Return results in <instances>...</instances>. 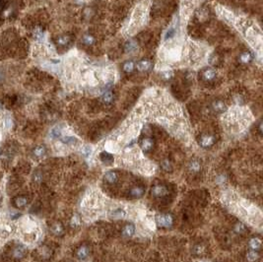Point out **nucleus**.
I'll return each mask as SVG.
<instances>
[{"label": "nucleus", "instance_id": "obj_1", "mask_svg": "<svg viewBox=\"0 0 263 262\" xmlns=\"http://www.w3.org/2000/svg\"><path fill=\"white\" fill-rule=\"evenodd\" d=\"M157 224L161 228H170L174 224V217L170 214H164L157 217Z\"/></svg>", "mask_w": 263, "mask_h": 262}, {"label": "nucleus", "instance_id": "obj_2", "mask_svg": "<svg viewBox=\"0 0 263 262\" xmlns=\"http://www.w3.org/2000/svg\"><path fill=\"white\" fill-rule=\"evenodd\" d=\"M216 71L212 68H205L201 72V78L205 82H211L216 78Z\"/></svg>", "mask_w": 263, "mask_h": 262}, {"label": "nucleus", "instance_id": "obj_3", "mask_svg": "<svg viewBox=\"0 0 263 262\" xmlns=\"http://www.w3.org/2000/svg\"><path fill=\"white\" fill-rule=\"evenodd\" d=\"M168 194L167 187L164 185H156L152 188V195L156 198H161Z\"/></svg>", "mask_w": 263, "mask_h": 262}, {"label": "nucleus", "instance_id": "obj_4", "mask_svg": "<svg viewBox=\"0 0 263 262\" xmlns=\"http://www.w3.org/2000/svg\"><path fill=\"white\" fill-rule=\"evenodd\" d=\"M136 67H137V69H138L139 71L147 72V71H149V70H151V68H152V62H151V60L145 59V58H144V59H141L140 61L137 63Z\"/></svg>", "mask_w": 263, "mask_h": 262}, {"label": "nucleus", "instance_id": "obj_5", "mask_svg": "<svg viewBox=\"0 0 263 262\" xmlns=\"http://www.w3.org/2000/svg\"><path fill=\"white\" fill-rule=\"evenodd\" d=\"M154 146V140L150 137H145L142 139L141 141V148L144 152H149L151 151Z\"/></svg>", "mask_w": 263, "mask_h": 262}, {"label": "nucleus", "instance_id": "obj_6", "mask_svg": "<svg viewBox=\"0 0 263 262\" xmlns=\"http://www.w3.org/2000/svg\"><path fill=\"white\" fill-rule=\"evenodd\" d=\"M215 142V137L212 135H203L200 139V145L204 148L211 147Z\"/></svg>", "mask_w": 263, "mask_h": 262}, {"label": "nucleus", "instance_id": "obj_7", "mask_svg": "<svg viewBox=\"0 0 263 262\" xmlns=\"http://www.w3.org/2000/svg\"><path fill=\"white\" fill-rule=\"evenodd\" d=\"M212 109H213L214 111L221 114V112H224L225 110H226V104H225L224 101H221V100L214 101L213 104H212Z\"/></svg>", "mask_w": 263, "mask_h": 262}, {"label": "nucleus", "instance_id": "obj_8", "mask_svg": "<svg viewBox=\"0 0 263 262\" xmlns=\"http://www.w3.org/2000/svg\"><path fill=\"white\" fill-rule=\"evenodd\" d=\"M25 253H26L25 247H23V245H18V247H16L13 249L12 256H13L14 259H21L25 255Z\"/></svg>", "mask_w": 263, "mask_h": 262}, {"label": "nucleus", "instance_id": "obj_9", "mask_svg": "<svg viewBox=\"0 0 263 262\" xmlns=\"http://www.w3.org/2000/svg\"><path fill=\"white\" fill-rule=\"evenodd\" d=\"M28 203H29V200L25 196H19V197H17V198L14 199V205L17 208H20V209L25 208L27 205H28Z\"/></svg>", "mask_w": 263, "mask_h": 262}, {"label": "nucleus", "instance_id": "obj_10", "mask_svg": "<svg viewBox=\"0 0 263 262\" xmlns=\"http://www.w3.org/2000/svg\"><path fill=\"white\" fill-rule=\"evenodd\" d=\"M114 95L111 91H106V93L103 94V96H101V98L103 104L105 105H110L112 101H114Z\"/></svg>", "mask_w": 263, "mask_h": 262}, {"label": "nucleus", "instance_id": "obj_11", "mask_svg": "<svg viewBox=\"0 0 263 262\" xmlns=\"http://www.w3.org/2000/svg\"><path fill=\"white\" fill-rule=\"evenodd\" d=\"M252 60V54L248 51L241 52L239 56V61L241 64H248Z\"/></svg>", "mask_w": 263, "mask_h": 262}, {"label": "nucleus", "instance_id": "obj_12", "mask_svg": "<svg viewBox=\"0 0 263 262\" xmlns=\"http://www.w3.org/2000/svg\"><path fill=\"white\" fill-rule=\"evenodd\" d=\"M134 233H135V227H134V225L132 224H127L122 230V234L126 238L132 237Z\"/></svg>", "mask_w": 263, "mask_h": 262}, {"label": "nucleus", "instance_id": "obj_13", "mask_svg": "<svg viewBox=\"0 0 263 262\" xmlns=\"http://www.w3.org/2000/svg\"><path fill=\"white\" fill-rule=\"evenodd\" d=\"M261 239L259 238H252L250 240H249V247H251L252 250H258L260 249L261 247Z\"/></svg>", "mask_w": 263, "mask_h": 262}, {"label": "nucleus", "instance_id": "obj_14", "mask_svg": "<svg viewBox=\"0 0 263 262\" xmlns=\"http://www.w3.org/2000/svg\"><path fill=\"white\" fill-rule=\"evenodd\" d=\"M51 233L55 236H61L63 234V227L60 223H54L50 228Z\"/></svg>", "mask_w": 263, "mask_h": 262}, {"label": "nucleus", "instance_id": "obj_15", "mask_svg": "<svg viewBox=\"0 0 263 262\" xmlns=\"http://www.w3.org/2000/svg\"><path fill=\"white\" fill-rule=\"evenodd\" d=\"M89 255V248L86 245H83V247H79V249L77 250V257L79 259H85L87 258V256Z\"/></svg>", "mask_w": 263, "mask_h": 262}, {"label": "nucleus", "instance_id": "obj_16", "mask_svg": "<svg viewBox=\"0 0 263 262\" xmlns=\"http://www.w3.org/2000/svg\"><path fill=\"white\" fill-rule=\"evenodd\" d=\"M143 194H144V188H142L140 186L134 187L130 191V195L133 198H140V197L143 196Z\"/></svg>", "mask_w": 263, "mask_h": 262}, {"label": "nucleus", "instance_id": "obj_17", "mask_svg": "<svg viewBox=\"0 0 263 262\" xmlns=\"http://www.w3.org/2000/svg\"><path fill=\"white\" fill-rule=\"evenodd\" d=\"M105 179L106 183L110 184H114L117 181V175L114 172H108L105 174Z\"/></svg>", "mask_w": 263, "mask_h": 262}, {"label": "nucleus", "instance_id": "obj_18", "mask_svg": "<svg viewBox=\"0 0 263 262\" xmlns=\"http://www.w3.org/2000/svg\"><path fill=\"white\" fill-rule=\"evenodd\" d=\"M134 68H135V64H134V62L131 61V60L124 62V63H123V65H122L123 71H124L125 73H128V74L132 73L133 70H134Z\"/></svg>", "mask_w": 263, "mask_h": 262}, {"label": "nucleus", "instance_id": "obj_19", "mask_svg": "<svg viewBox=\"0 0 263 262\" xmlns=\"http://www.w3.org/2000/svg\"><path fill=\"white\" fill-rule=\"evenodd\" d=\"M125 51L126 52H129V53H131V52H134L135 51L136 49H137V42L135 41H127L126 44H125Z\"/></svg>", "mask_w": 263, "mask_h": 262}, {"label": "nucleus", "instance_id": "obj_20", "mask_svg": "<svg viewBox=\"0 0 263 262\" xmlns=\"http://www.w3.org/2000/svg\"><path fill=\"white\" fill-rule=\"evenodd\" d=\"M33 155H34V156H35L37 159L42 158V157H44L45 155V147L39 146V147L35 148L34 151H33Z\"/></svg>", "mask_w": 263, "mask_h": 262}, {"label": "nucleus", "instance_id": "obj_21", "mask_svg": "<svg viewBox=\"0 0 263 262\" xmlns=\"http://www.w3.org/2000/svg\"><path fill=\"white\" fill-rule=\"evenodd\" d=\"M101 162H104L105 164H111L114 162V157H112V155L109 153L103 152L101 154Z\"/></svg>", "mask_w": 263, "mask_h": 262}, {"label": "nucleus", "instance_id": "obj_22", "mask_svg": "<svg viewBox=\"0 0 263 262\" xmlns=\"http://www.w3.org/2000/svg\"><path fill=\"white\" fill-rule=\"evenodd\" d=\"M83 42L87 46H91V45H93L95 44V37L92 35H90V34L85 35L84 37H83Z\"/></svg>", "mask_w": 263, "mask_h": 262}, {"label": "nucleus", "instance_id": "obj_23", "mask_svg": "<svg viewBox=\"0 0 263 262\" xmlns=\"http://www.w3.org/2000/svg\"><path fill=\"white\" fill-rule=\"evenodd\" d=\"M70 41H71V39L68 36H61L57 39V44L61 46H65L69 44V42H70Z\"/></svg>", "mask_w": 263, "mask_h": 262}, {"label": "nucleus", "instance_id": "obj_24", "mask_svg": "<svg viewBox=\"0 0 263 262\" xmlns=\"http://www.w3.org/2000/svg\"><path fill=\"white\" fill-rule=\"evenodd\" d=\"M246 258H248L249 262H254L259 258V254L257 253L255 250H251L246 254Z\"/></svg>", "mask_w": 263, "mask_h": 262}, {"label": "nucleus", "instance_id": "obj_25", "mask_svg": "<svg viewBox=\"0 0 263 262\" xmlns=\"http://www.w3.org/2000/svg\"><path fill=\"white\" fill-rule=\"evenodd\" d=\"M200 168H201V165H200V163L198 162V161H192V162L189 164V169H190L191 172H193V173L199 172Z\"/></svg>", "mask_w": 263, "mask_h": 262}, {"label": "nucleus", "instance_id": "obj_26", "mask_svg": "<svg viewBox=\"0 0 263 262\" xmlns=\"http://www.w3.org/2000/svg\"><path fill=\"white\" fill-rule=\"evenodd\" d=\"M245 226L243 223H238L235 226V232L237 234H244L245 232Z\"/></svg>", "mask_w": 263, "mask_h": 262}, {"label": "nucleus", "instance_id": "obj_27", "mask_svg": "<svg viewBox=\"0 0 263 262\" xmlns=\"http://www.w3.org/2000/svg\"><path fill=\"white\" fill-rule=\"evenodd\" d=\"M161 167H162V169L165 170L166 172H169V170H171V164L168 159H166L162 163H161Z\"/></svg>", "mask_w": 263, "mask_h": 262}, {"label": "nucleus", "instance_id": "obj_28", "mask_svg": "<svg viewBox=\"0 0 263 262\" xmlns=\"http://www.w3.org/2000/svg\"><path fill=\"white\" fill-rule=\"evenodd\" d=\"M62 141L64 143H67V144H72V143H74L75 141H76V139L73 138V137H70V136H67V137H64L62 139Z\"/></svg>", "mask_w": 263, "mask_h": 262}, {"label": "nucleus", "instance_id": "obj_29", "mask_svg": "<svg viewBox=\"0 0 263 262\" xmlns=\"http://www.w3.org/2000/svg\"><path fill=\"white\" fill-rule=\"evenodd\" d=\"M173 75H174V73L171 72V71H166V72H164L163 73V78L164 79H166V80H170L171 77H173Z\"/></svg>", "mask_w": 263, "mask_h": 262}, {"label": "nucleus", "instance_id": "obj_30", "mask_svg": "<svg viewBox=\"0 0 263 262\" xmlns=\"http://www.w3.org/2000/svg\"><path fill=\"white\" fill-rule=\"evenodd\" d=\"M41 179V174L40 172H36L34 174V180L36 183H40Z\"/></svg>", "mask_w": 263, "mask_h": 262}, {"label": "nucleus", "instance_id": "obj_31", "mask_svg": "<svg viewBox=\"0 0 263 262\" xmlns=\"http://www.w3.org/2000/svg\"><path fill=\"white\" fill-rule=\"evenodd\" d=\"M90 154H91V148H90V147H85L84 152H83V155H84L85 157H88Z\"/></svg>", "mask_w": 263, "mask_h": 262}, {"label": "nucleus", "instance_id": "obj_32", "mask_svg": "<svg viewBox=\"0 0 263 262\" xmlns=\"http://www.w3.org/2000/svg\"><path fill=\"white\" fill-rule=\"evenodd\" d=\"M0 109H1V105H0Z\"/></svg>", "mask_w": 263, "mask_h": 262}]
</instances>
